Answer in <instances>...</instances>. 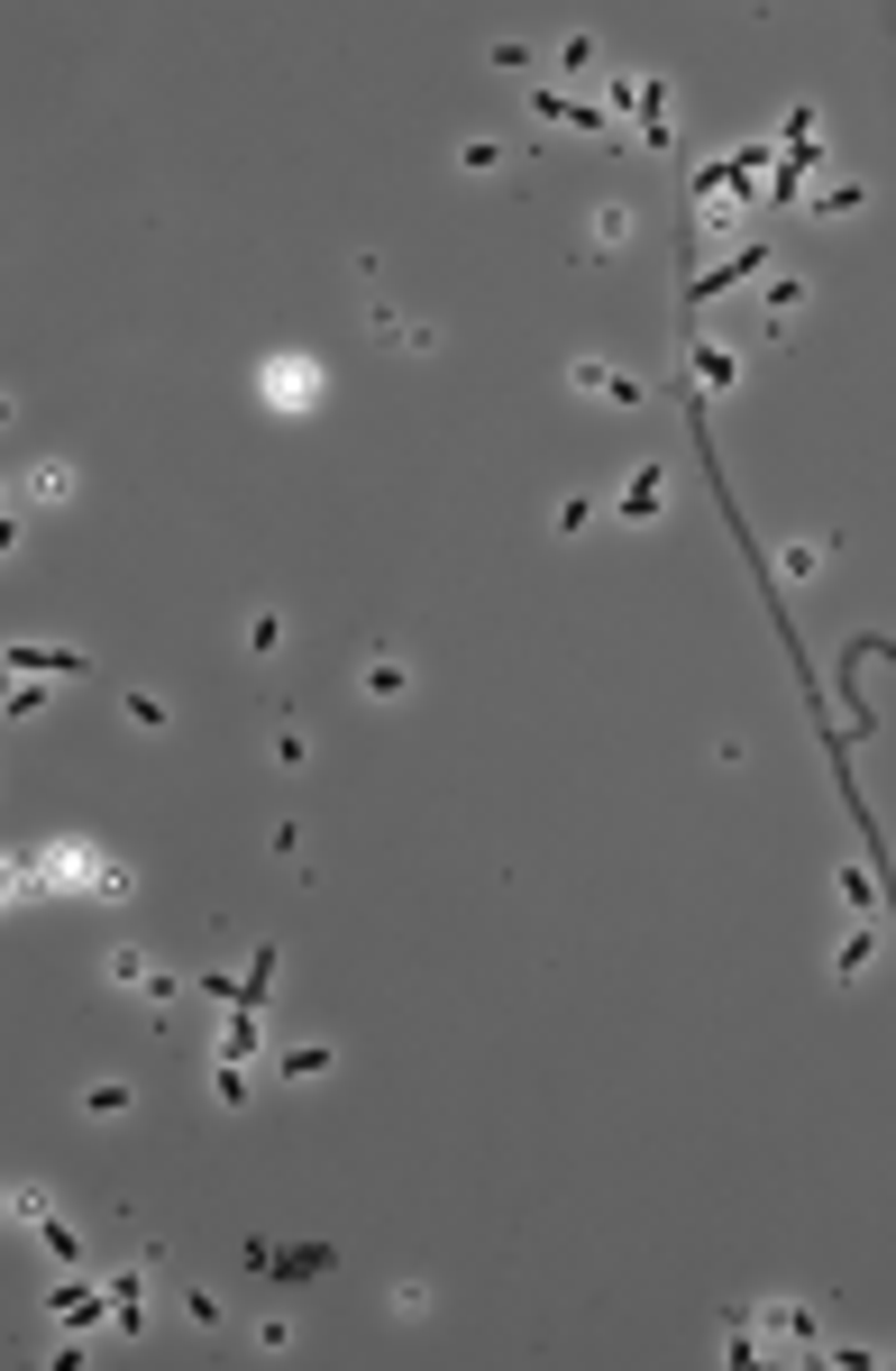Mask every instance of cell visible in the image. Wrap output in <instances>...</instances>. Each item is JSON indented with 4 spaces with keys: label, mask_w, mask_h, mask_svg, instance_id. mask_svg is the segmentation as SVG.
<instances>
[{
    "label": "cell",
    "mask_w": 896,
    "mask_h": 1371,
    "mask_svg": "<svg viewBox=\"0 0 896 1371\" xmlns=\"http://www.w3.org/2000/svg\"><path fill=\"white\" fill-rule=\"evenodd\" d=\"M357 695H366V705H403V695H412V667H403L394 650H366L357 659Z\"/></svg>",
    "instance_id": "obj_1"
},
{
    "label": "cell",
    "mask_w": 896,
    "mask_h": 1371,
    "mask_svg": "<svg viewBox=\"0 0 896 1371\" xmlns=\"http://www.w3.org/2000/svg\"><path fill=\"white\" fill-rule=\"evenodd\" d=\"M568 384H577V394H595V403H650V384H640V375H622V367H595V357H577V367H568Z\"/></svg>",
    "instance_id": "obj_2"
},
{
    "label": "cell",
    "mask_w": 896,
    "mask_h": 1371,
    "mask_svg": "<svg viewBox=\"0 0 896 1371\" xmlns=\"http://www.w3.org/2000/svg\"><path fill=\"white\" fill-rule=\"evenodd\" d=\"M275 1070H284L293 1089H312V1079L339 1070V1052H329V1043H293V1052H275Z\"/></svg>",
    "instance_id": "obj_3"
},
{
    "label": "cell",
    "mask_w": 896,
    "mask_h": 1371,
    "mask_svg": "<svg viewBox=\"0 0 896 1371\" xmlns=\"http://www.w3.org/2000/svg\"><path fill=\"white\" fill-rule=\"evenodd\" d=\"M659 495H668V476L650 467V476H631L622 495H613V512H622V522H650V512H659Z\"/></svg>",
    "instance_id": "obj_4"
},
{
    "label": "cell",
    "mask_w": 896,
    "mask_h": 1371,
    "mask_svg": "<svg viewBox=\"0 0 896 1371\" xmlns=\"http://www.w3.org/2000/svg\"><path fill=\"white\" fill-rule=\"evenodd\" d=\"M266 394L284 403V411H302V403L321 394V375H312V367H275V375H266Z\"/></svg>",
    "instance_id": "obj_5"
},
{
    "label": "cell",
    "mask_w": 896,
    "mask_h": 1371,
    "mask_svg": "<svg viewBox=\"0 0 896 1371\" xmlns=\"http://www.w3.org/2000/svg\"><path fill=\"white\" fill-rule=\"evenodd\" d=\"M128 1106H138L128 1079H92V1089H83V1116H128Z\"/></svg>",
    "instance_id": "obj_6"
},
{
    "label": "cell",
    "mask_w": 896,
    "mask_h": 1371,
    "mask_svg": "<svg viewBox=\"0 0 896 1371\" xmlns=\"http://www.w3.org/2000/svg\"><path fill=\"white\" fill-rule=\"evenodd\" d=\"M312 759V741H302V722L293 713H275V768H302Z\"/></svg>",
    "instance_id": "obj_7"
},
{
    "label": "cell",
    "mask_w": 896,
    "mask_h": 1371,
    "mask_svg": "<svg viewBox=\"0 0 896 1371\" xmlns=\"http://www.w3.org/2000/svg\"><path fill=\"white\" fill-rule=\"evenodd\" d=\"M211 1097H220V1106H238V1116H247V1097H256V1089H247V1070H238V1060H220V1070H211Z\"/></svg>",
    "instance_id": "obj_8"
},
{
    "label": "cell",
    "mask_w": 896,
    "mask_h": 1371,
    "mask_svg": "<svg viewBox=\"0 0 896 1371\" xmlns=\"http://www.w3.org/2000/svg\"><path fill=\"white\" fill-rule=\"evenodd\" d=\"M824 558H833V539H796L778 567H787V577H824Z\"/></svg>",
    "instance_id": "obj_9"
},
{
    "label": "cell",
    "mask_w": 896,
    "mask_h": 1371,
    "mask_svg": "<svg viewBox=\"0 0 896 1371\" xmlns=\"http://www.w3.org/2000/svg\"><path fill=\"white\" fill-rule=\"evenodd\" d=\"M375 339H394V348H430V329H412L403 312H384V302H375Z\"/></svg>",
    "instance_id": "obj_10"
},
{
    "label": "cell",
    "mask_w": 896,
    "mask_h": 1371,
    "mask_svg": "<svg viewBox=\"0 0 896 1371\" xmlns=\"http://www.w3.org/2000/svg\"><path fill=\"white\" fill-rule=\"evenodd\" d=\"M814 211H824V220H851V211H869V193H860V184H833V193H814Z\"/></svg>",
    "instance_id": "obj_11"
},
{
    "label": "cell",
    "mask_w": 896,
    "mask_h": 1371,
    "mask_svg": "<svg viewBox=\"0 0 896 1371\" xmlns=\"http://www.w3.org/2000/svg\"><path fill=\"white\" fill-rule=\"evenodd\" d=\"M622 239H631V211H622V201H604V211H595V247H622Z\"/></svg>",
    "instance_id": "obj_12"
},
{
    "label": "cell",
    "mask_w": 896,
    "mask_h": 1371,
    "mask_svg": "<svg viewBox=\"0 0 896 1371\" xmlns=\"http://www.w3.org/2000/svg\"><path fill=\"white\" fill-rule=\"evenodd\" d=\"M19 667H56V677H73V667H92L83 650H19Z\"/></svg>",
    "instance_id": "obj_13"
},
{
    "label": "cell",
    "mask_w": 896,
    "mask_h": 1371,
    "mask_svg": "<svg viewBox=\"0 0 896 1371\" xmlns=\"http://www.w3.org/2000/svg\"><path fill=\"white\" fill-rule=\"evenodd\" d=\"M247 650L275 659V650H284V623H275V613H256V623H247Z\"/></svg>",
    "instance_id": "obj_14"
},
{
    "label": "cell",
    "mask_w": 896,
    "mask_h": 1371,
    "mask_svg": "<svg viewBox=\"0 0 896 1371\" xmlns=\"http://www.w3.org/2000/svg\"><path fill=\"white\" fill-rule=\"evenodd\" d=\"M457 165H467V174H494L503 147H494V138H467V147H457Z\"/></svg>",
    "instance_id": "obj_15"
},
{
    "label": "cell",
    "mask_w": 896,
    "mask_h": 1371,
    "mask_svg": "<svg viewBox=\"0 0 896 1371\" xmlns=\"http://www.w3.org/2000/svg\"><path fill=\"white\" fill-rule=\"evenodd\" d=\"M869 951H878V933H851V942H841V961H833V969H841V978H860V969H869Z\"/></svg>",
    "instance_id": "obj_16"
}]
</instances>
